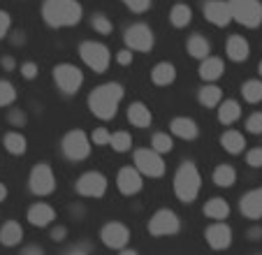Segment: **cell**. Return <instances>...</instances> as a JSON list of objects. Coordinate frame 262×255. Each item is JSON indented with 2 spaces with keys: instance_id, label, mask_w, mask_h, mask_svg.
I'll return each instance as SVG.
<instances>
[{
  "instance_id": "cell-52",
  "label": "cell",
  "mask_w": 262,
  "mask_h": 255,
  "mask_svg": "<svg viewBox=\"0 0 262 255\" xmlns=\"http://www.w3.org/2000/svg\"><path fill=\"white\" fill-rule=\"evenodd\" d=\"M65 255H86V250H81V248H74V250H70V253H65Z\"/></svg>"
},
{
  "instance_id": "cell-30",
  "label": "cell",
  "mask_w": 262,
  "mask_h": 255,
  "mask_svg": "<svg viewBox=\"0 0 262 255\" xmlns=\"http://www.w3.org/2000/svg\"><path fill=\"white\" fill-rule=\"evenodd\" d=\"M190 19H193V10L188 5H174L172 12H169V21L177 28H186L190 24Z\"/></svg>"
},
{
  "instance_id": "cell-34",
  "label": "cell",
  "mask_w": 262,
  "mask_h": 255,
  "mask_svg": "<svg viewBox=\"0 0 262 255\" xmlns=\"http://www.w3.org/2000/svg\"><path fill=\"white\" fill-rule=\"evenodd\" d=\"M151 146H154V151H158L160 156H163V153H172L174 142H172V137H169V135H165V133H156V135H154V139H151Z\"/></svg>"
},
{
  "instance_id": "cell-45",
  "label": "cell",
  "mask_w": 262,
  "mask_h": 255,
  "mask_svg": "<svg viewBox=\"0 0 262 255\" xmlns=\"http://www.w3.org/2000/svg\"><path fill=\"white\" fill-rule=\"evenodd\" d=\"M19 255H45V248H42V246H37V244H30V246H26Z\"/></svg>"
},
{
  "instance_id": "cell-16",
  "label": "cell",
  "mask_w": 262,
  "mask_h": 255,
  "mask_svg": "<svg viewBox=\"0 0 262 255\" xmlns=\"http://www.w3.org/2000/svg\"><path fill=\"white\" fill-rule=\"evenodd\" d=\"M204 16H207L213 26H228L230 21L234 19L232 7H230V3H225V0H209L207 5H204Z\"/></svg>"
},
{
  "instance_id": "cell-20",
  "label": "cell",
  "mask_w": 262,
  "mask_h": 255,
  "mask_svg": "<svg viewBox=\"0 0 262 255\" xmlns=\"http://www.w3.org/2000/svg\"><path fill=\"white\" fill-rule=\"evenodd\" d=\"M21 239H24V227L16 221H7L5 225L0 227V244L12 248V246H19Z\"/></svg>"
},
{
  "instance_id": "cell-26",
  "label": "cell",
  "mask_w": 262,
  "mask_h": 255,
  "mask_svg": "<svg viewBox=\"0 0 262 255\" xmlns=\"http://www.w3.org/2000/svg\"><path fill=\"white\" fill-rule=\"evenodd\" d=\"M237 181V169L232 165H218L213 169V183L218 188H232Z\"/></svg>"
},
{
  "instance_id": "cell-35",
  "label": "cell",
  "mask_w": 262,
  "mask_h": 255,
  "mask_svg": "<svg viewBox=\"0 0 262 255\" xmlns=\"http://www.w3.org/2000/svg\"><path fill=\"white\" fill-rule=\"evenodd\" d=\"M109 146L114 148V151H119V153H125L130 146H133V137H130V133H114L112 135V142H109Z\"/></svg>"
},
{
  "instance_id": "cell-42",
  "label": "cell",
  "mask_w": 262,
  "mask_h": 255,
  "mask_svg": "<svg viewBox=\"0 0 262 255\" xmlns=\"http://www.w3.org/2000/svg\"><path fill=\"white\" fill-rule=\"evenodd\" d=\"M10 26H12L10 14H7V12H3V10H0V37H5V35H7V30H10Z\"/></svg>"
},
{
  "instance_id": "cell-4",
  "label": "cell",
  "mask_w": 262,
  "mask_h": 255,
  "mask_svg": "<svg viewBox=\"0 0 262 255\" xmlns=\"http://www.w3.org/2000/svg\"><path fill=\"white\" fill-rule=\"evenodd\" d=\"M232 7L234 21L246 28H257L262 24V5L260 0H228Z\"/></svg>"
},
{
  "instance_id": "cell-48",
  "label": "cell",
  "mask_w": 262,
  "mask_h": 255,
  "mask_svg": "<svg viewBox=\"0 0 262 255\" xmlns=\"http://www.w3.org/2000/svg\"><path fill=\"white\" fill-rule=\"evenodd\" d=\"M3 68H5V70H14V58H10V56H7V58H3Z\"/></svg>"
},
{
  "instance_id": "cell-49",
  "label": "cell",
  "mask_w": 262,
  "mask_h": 255,
  "mask_svg": "<svg viewBox=\"0 0 262 255\" xmlns=\"http://www.w3.org/2000/svg\"><path fill=\"white\" fill-rule=\"evenodd\" d=\"M248 237H251V239H255V237H262V227H253V230L248 232Z\"/></svg>"
},
{
  "instance_id": "cell-51",
  "label": "cell",
  "mask_w": 262,
  "mask_h": 255,
  "mask_svg": "<svg viewBox=\"0 0 262 255\" xmlns=\"http://www.w3.org/2000/svg\"><path fill=\"white\" fill-rule=\"evenodd\" d=\"M119 255H139V253H137V250H133V248H123Z\"/></svg>"
},
{
  "instance_id": "cell-14",
  "label": "cell",
  "mask_w": 262,
  "mask_h": 255,
  "mask_svg": "<svg viewBox=\"0 0 262 255\" xmlns=\"http://www.w3.org/2000/svg\"><path fill=\"white\" fill-rule=\"evenodd\" d=\"M204 239H207L209 248L225 250V248H230V244H232V230H230V225H225L223 221H218V223H213V225H209L207 230H204Z\"/></svg>"
},
{
  "instance_id": "cell-33",
  "label": "cell",
  "mask_w": 262,
  "mask_h": 255,
  "mask_svg": "<svg viewBox=\"0 0 262 255\" xmlns=\"http://www.w3.org/2000/svg\"><path fill=\"white\" fill-rule=\"evenodd\" d=\"M242 95H244V100L251 102V104L260 102L262 100V81L260 79H251V81H246L242 86Z\"/></svg>"
},
{
  "instance_id": "cell-37",
  "label": "cell",
  "mask_w": 262,
  "mask_h": 255,
  "mask_svg": "<svg viewBox=\"0 0 262 255\" xmlns=\"http://www.w3.org/2000/svg\"><path fill=\"white\" fill-rule=\"evenodd\" d=\"M246 130L253 135H262V112H255L248 116L246 121Z\"/></svg>"
},
{
  "instance_id": "cell-12",
  "label": "cell",
  "mask_w": 262,
  "mask_h": 255,
  "mask_svg": "<svg viewBox=\"0 0 262 255\" xmlns=\"http://www.w3.org/2000/svg\"><path fill=\"white\" fill-rule=\"evenodd\" d=\"M77 193L84 197H102L107 193V177L100 172H86L77 179Z\"/></svg>"
},
{
  "instance_id": "cell-31",
  "label": "cell",
  "mask_w": 262,
  "mask_h": 255,
  "mask_svg": "<svg viewBox=\"0 0 262 255\" xmlns=\"http://www.w3.org/2000/svg\"><path fill=\"white\" fill-rule=\"evenodd\" d=\"M188 54L193 56V58H209V42L202 37V35H193V37L188 39Z\"/></svg>"
},
{
  "instance_id": "cell-5",
  "label": "cell",
  "mask_w": 262,
  "mask_h": 255,
  "mask_svg": "<svg viewBox=\"0 0 262 255\" xmlns=\"http://www.w3.org/2000/svg\"><path fill=\"white\" fill-rule=\"evenodd\" d=\"M54 81L63 93L72 95L81 89V83H84V72L70 63H60L54 68Z\"/></svg>"
},
{
  "instance_id": "cell-13",
  "label": "cell",
  "mask_w": 262,
  "mask_h": 255,
  "mask_svg": "<svg viewBox=\"0 0 262 255\" xmlns=\"http://www.w3.org/2000/svg\"><path fill=\"white\" fill-rule=\"evenodd\" d=\"M123 39H125V45L135 51H148L154 47V33H151V28L144 24L130 26V28L125 30Z\"/></svg>"
},
{
  "instance_id": "cell-46",
  "label": "cell",
  "mask_w": 262,
  "mask_h": 255,
  "mask_svg": "<svg viewBox=\"0 0 262 255\" xmlns=\"http://www.w3.org/2000/svg\"><path fill=\"white\" fill-rule=\"evenodd\" d=\"M65 237H68V230H65L63 225H56L54 230H51V239L54 241H65Z\"/></svg>"
},
{
  "instance_id": "cell-9",
  "label": "cell",
  "mask_w": 262,
  "mask_h": 255,
  "mask_svg": "<svg viewBox=\"0 0 262 255\" xmlns=\"http://www.w3.org/2000/svg\"><path fill=\"white\" fill-rule=\"evenodd\" d=\"M79 54H81V60L93 72H104L109 68V49L102 42H84L79 47Z\"/></svg>"
},
{
  "instance_id": "cell-27",
  "label": "cell",
  "mask_w": 262,
  "mask_h": 255,
  "mask_svg": "<svg viewBox=\"0 0 262 255\" xmlns=\"http://www.w3.org/2000/svg\"><path fill=\"white\" fill-rule=\"evenodd\" d=\"M221 146L228 153H242L244 146H246V139H244V135L237 133V130H228V133L221 135Z\"/></svg>"
},
{
  "instance_id": "cell-41",
  "label": "cell",
  "mask_w": 262,
  "mask_h": 255,
  "mask_svg": "<svg viewBox=\"0 0 262 255\" xmlns=\"http://www.w3.org/2000/svg\"><path fill=\"white\" fill-rule=\"evenodd\" d=\"M123 3L133 12H146L148 7H151V0H123Z\"/></svg>"
},
{
  "instance_id": "cell-2",
  "label": "cell",
  "mask_w": 262,
  "mask_h": 255,
  "mask_svg": "<svg viewBox=\"0 0 262 255\" xmlns=\"http://www.w3.org/2000/svg\"><path fill=\"white\" fill-rule=\"evenodd\" d=\"M81 14H84V10L77 0H45V5H42V16L54 28L79 24Z\"/></svg>"
},
{
  "instance_id": "cell-22",
  "label": "cell",
  "mask_w": 262,
  "mask_h": 255,
  "mask_svg": "<svg viewBox=\"0 0 262 255\" xmlns=\"http://www.w3.org/2000/svg\"><path fill=\"white\" fill-rule=\"evenodd\" d=\"M223 72H225V65H223V60L216 58V56L204 58L202 65H200V77H202L204 81H216V79L223 77Z\"/></svg>"
},
{
  "instance_id": "cell-15",
  "label": "cell",
  "mask_w": 262,
  "mask_h": 255,
  "mask_svg": "<svg viewBox=\"0 0 262 255\" xmlns=\"http://www.w3.org/2000/svg\"><path fill=\"white\" fill-rule=\"evenodd\" d=\"M142 177L144 174L139 172L137 167H123L119 172V177H116V186H119V190L123 195H137L144 186Z\"/></svg>"
},
{
  "instance_id": "cell-17",
  "label": "cell",
  "mask_w": 262,
  "mask_h": 255,
  "mask_svg": "<svg viewBox=\"0 0 262 255\" xmlns=\"http://www.w3.org/2000/svg\"><path fill=\"white\" fill-rule=\"evenodd\" d=\"M239 211L251 221H260L262 218V188L248 190L246 195L239 200Z\"/></svg>"
},
{
  "instance_id": "cell-11",
  "label": "cell",
  "mask_w": 262,
  "mask_h": 255,
  "mask_svg": "<svg viewBox=\"0 0 262 255\" xmlns=\"http://www.w3.org/2000/svg\"><path fill=\"white\" fill-rule=\"evenodd\" d=\"M100 239L107 248H114V250H123L130 241V230L119 221H112L100 230Z\"/></svg>"
},
{
  "instance_id": "cell-7",
  "label": "cell",
  "mask_w": 262,
  "mask_h": 255,
  "mask_svg": "<svg viewBox=\"0 0 262 255\" xmlns=\"http://www.w3.org/2000/svg\"><path fill=\"white\" fill-rule=\"evenodd\" d=\"M181 230V221L172 209H158L148 221V232L154 237H169Z\"/></svg>"
},
{
  "instance_id": "cell-44",
  "label": "cell",
  "mask_w": 262,
  "mask_h": 255,
  "mask_svg": "<svg viewBox=\"0 0 262 255\" xmlns=\"http://www.w3.org/2000/svg\"><path fill=\"white\" fill-rule=\"evenodd\" d=\"M10 123H14V125H24V123H26V114L19 112V109H12V112H10Z\"/></svg>"
},
{
  "instance_id": "cell-43",
  "label": "cell",
  "mask_w": 262,
  "mask_h": 255,
  "mask_svg": "<svg viewBox=\"0 0 262 255\" xmlns=\"http://www.w3.org/2000/svg\"><path fill=\"white\" fill-rule=\"evenodd\" d=\"M21 74H24L26 79H35L37 77V65L35 63H24L21 65Z\"/></svg>"
},
{
  "instance_id": "cell-40",
  "label": "cell",
  "mask_w": 262,
  "mask_h": 255,
  "mask_svg": "<svg viewBox=\"0 0 262 255\" xmlns=\"http://www.w3.org/2000/svg\"><path fill=\"white\" fill-rule=\"evenodd\" d=\"M246 162H248L251 167H255V169H257V167H262V148H260V146H257V148H251V151L246 153Z\"/></svg>"
},
{
  "instance_id": "cell-25",
  "label": "cell",
  "mask_w": 262,
  "mask_h": 255,
  "mask_svg": "<svg viewBox=\"0 0 262 255\" xmlns=\"http://www.w3.org/2000/svg\"><path fill=\"white\" fill-rule=\"evenodd\" d=\"M151 79H154L156 86H169L177 79V68L172 63H158L151 70Z\"/></svg>"
},
{
  "instance_id": "cell-38",
  "label": "cell",
  "mask_w": 262,
  "mask_h": 255,
  "mask_svg": "<svg viewBox=\"0 0 262 255\" xmlns=\"http://www.w3.org/2000/svg\"><path fill=\"white\" fill-rule=\"evenodd\" d=\"M93 28L98 30V33L107 35V33H112V21H109L107 16H102V14H95L93 16Z\"/></svg>"
},
{
  "instance_id": "cell-18",
  "label": "cell",
  "mask_w": 262,
  "mask_h": 255,
  "mask_svg": "<svg viewBox=\"0 0 262 255\" xmlns=\"http://www.w3.org/2000/svg\"><path fill=\"white\" fill-rule=\"evenodd\" d=\"M56 221V211L51 204H45V202H37L28 209V223L35 227H47Z\"/></svg>"
},
{
  "instance_id": "cell-28",
  "label": "cell",
  "mask_w": 262,
  "mask_h": 255,
  "mask_svg": "<svg viewBox=\"0 0 262 255\" xmlns=\"http://www.w3.org/2000/svg\"><path fill=\"white\" fill-rule=\"evenodd\" d=\"M239 116H242V107H239V102H234V100H225V102L218 104V121H221L223 125L234 123Z\"/></svg>"
},
{
  "instance_id": "cell-53",
  "label": "cell",
  "mask_w": 262,
  "mask_h": 255,
  "mask_svg": "<svg viewBox=\"0 0 262 255\" xmlns=\"http://www.w3.org/2000/svg\"><path fill=\"white\" fill-rule=\"evenodd\" d=\"M260 74H262V63H260Z\"/></svg>"
},
{
  "instance_id": "cell-3",
  "label": "cell",
  "mask_w": 262,
  "mask_h": 255,
  "mask_svg": "<svg viewBox=\"0 0 262 255\" xmlns=\"http://www.w3.org/2000/svg\"><path fill=\"white\" fill-rule=\"evenodd\" d=\"M200 186H202V179H200V172L195 162L186 160L181 162V167L174 174V195L183 202V204H190L195 202V197L200 195Z\"/></svg>"
},
{
  "instance_id": "cell-10",
  "label": "cell",
  "mask_w": 262,
  "mask_h": 255,
  "mask_svg": "<svg viewBox=\"0 0 262 255\" xmlns=\"http://www.w3.org/2000/svg\"><path fill=\"white\" fill-rule=\"evenodd\" d=\"M63 153L70 160H84L91 153V139L81 130H72L63 137Z\"/></svg>"
},
{
  "instance_id": "cell-29",
  "label": "cell",
  "mask_w": 262,
  "mask_h": 255,
  "mask_svg": "<svg viewBox=\"0 0 262 255\" xmlns=\"http://www.w3.org/2000/svg\"><path fill=\"white\" fill-rule=\"evenodd\" d=\"M3 142H5L7 153H12V156H24L26 148H28V142L21 133H7Z\"/></svg>"
},
{
  "instance_id": "cell-24",
  "label": "cell",
  "mask_w": 262,
  "mask_h": 255,
  "mask_svg": "<svg viewBox=\"0 0 262 255\" xmlns=\"http://www.w3.org/2000/svg\"><path fill=\"white\" fill-rule=\"evenodd\" d=\"M248 54H251V47H248V42L242 35H232V37L228 39V56L234 63H244V60L248 58Z\"/></svg>"
},
{
  "instance_id": "cell-19",
  "label": "cell",
  "mask_w": 262,
  "mask_h": 255,
  "mask_svg": "<svg viewBox=\"0 0 262 255\" xmlns=\"http://www.w3.org/2000/svg\"><path fill=\"white\" fill-rule=\"evenodd\" d=\"M169 130H172V135H177V137H181V139H195L200 135L198 123H195L193 118H186V116L174 118V121L169 123Z\"/></svg>"
},
{
  "instance_id": "cell-36",
  "label": "cell",
  "mask_w": 262,
  "mask_h": 255,
  "mask_svg": "<svg viewBox=\"0 0 262 255\" xmlns=\"http://www.w3.org/2000/svg\"><path fill=\"white\" fill-rule=\"evenodd\" d=\"M16 100V91L10 81L0 79V107H10L12 102Z\"/></svg>"
},
{
  "instance_id": "cell-1",
  "label": "cell",
  "mask_w": 262,
  "mask_h": 255,
  "mask_svg": "<svg viewBox=\"0 0 262 255\" xmlns=\"http://www.w3.org/2000/svg\"><path fill=\"white\" fill-rule=\"evenodd\" d=\"M121 100H123V86L109 81V83H102V86H98V89L91 91L89 109H91L93 116L102 118V121H109V118L116 116Z\"/></svg>"
},
{
  "instance_id": "cell-32",
  "label": "cell",
  "mask_w": 262,
  "mask_h": 255,
  "mask_svg": "<svg viewBox=\"0 0 262 255\" xmlns=\"http://www.w3.org/2000/svg\"><path fill=\"white\" fill-rule=\"evenodd\" d=\"M221 98H223V91L218 89V86H213V83L200 89V102H202L204 107H218Z\"/></svg>"
},
{
  "instance_id": "cell-23",
  "label": "cell",
  "mask_w": 262,
  "mask_h": 255,
  "mask_svg": "<svg viewBox=\"0 0 262 255\" xmlns=\"http://www.w3.org/2000/svg\"><path fill=\"white\" fill-rule=\"evenodd\" d=\"M204 216L211 218V221H225V218L230 216L228 200H223V197H211V200L204 204Z\"/></svg>"
},
{
  "instance_id": "cell-47",
  "label": "cell",
  "mask_w": 262,
  "mask_h": 255,
  "mask_svg": "<svg viewBox=\"0 0 262 255\" xmlns=\"http://www.w3.org/2000/svg\"><path fill=\"white\" fill-rule=\"evenodd\" d=\"M116 60H119L121 65H130V63H133V54H130L128 49H123V51H119V56H116Z\"/></svg>"
},
{
  "instance_id": "cell-50",
  "label": "cell",
  "mask_w": 262,
  "mask_h": 255,
  "mask_svg": "<svg viewBox=\"0 0 262 255\" xmlns=\"http://www.w3.org/2000/svg\"><path fill=\"white\" fill-rule=\"evenodd\" d=\"M5 197H7V186L0 183V202H5Z\"/></svg>"
},
{
  "instance_id": "cell-39",
  "label": "cell",
  "mask_w": 262,
  "mask_h": 255,
  "mask_svg": "<svg viewBox=\"0 0 262 255\" xmlns=\"http://www.w3.org/2000/svg\"><path fill=\"white\" fill-rule=\"evenodd\" d=\"M91 142L98 144V146H104V144L112 142V133H107L104 128H98V130H93V137H91Z\"/></svg>"
},
{
  "instance_id": "cell-6",
  "label": "cell",
  "mask_w": 262,
  "mask_h": 255,
  "mask_svg": "<svg viewBox=\"0 0 262 255\" xmlns=\"http://www.w3.org/2000/svg\"><path fill=\"white\" fill-rule=\"evenodd\" d=\"M135 167L148 179H158L165 174V160L154 148H139V151H135Z\"/></svg>"
},
{
  "instance_id": "cell-8",
  "label": "cell",
  "mask_w": 262,
  "mask_h": 255,
  "mask_svg": "<svg viewBox=\"0 0 262 255\" xmlns=\"http://www.w3.org/2000/svg\"><path fill=\"white\" fill-rule=\"evenodd\" d=\"M28 188H30V193H35V195H51V193L56 190L54 169H51L47 162L35 165L30 177H28Z\"/></svg>"
},
{
  "instance_id": "cell-21",
  "label": "cell",
  "mask_w": 262,
  "mask_h": 255,
  "mask_svg": "<svg viewBox=\"0 0 262 255\" xmlns=\"http://www.w3.org/2000/svg\"><path fill=\"white\" fill-rule=\"evenodd\" d=\"M128 121L133 123L135 128H148L151 121H154V116H151V109L144 102H133L128 107Z\"/></svg>"
}]
</instances>
